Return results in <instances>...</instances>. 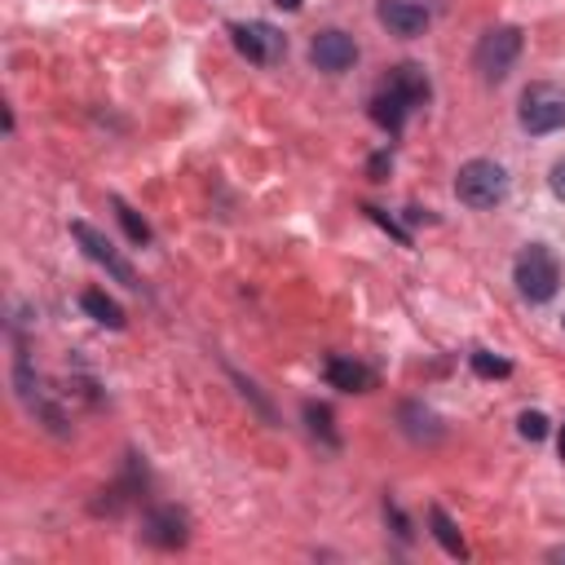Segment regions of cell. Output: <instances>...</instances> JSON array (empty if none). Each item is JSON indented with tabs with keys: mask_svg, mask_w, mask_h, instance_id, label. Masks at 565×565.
<instances>
[{
	"mask_svg": "<svg viewBox=\"0 0 565 565\" xmlns=\"http://www.w3.org/2000/svg\"><path fill=\"white\" fill-rule=\"evenodd\" d=\"M455 195L468 208H495L508 195V172L495 159H468L455 177Z\"/></svg>",
	"mask_w": 565,
	"mask_h": 565,
	"instance_id": "6da1fadb",
	"label": "cell"
},
{
	"mask_svg": "<svg viewBox=\"0 0 565 565\" xmlns=\"http://www.w3.org/2000/svg\"><path fill=\"white\" fill-rule=\"evenodd\" d=\"M517 287H521L526 301H539V305L556 296V287H561V265H556V257H552L543 244H530V248L517 257Z\"/></svg>",
	"mask_w": 565,
	"mask_h": 565,
	"instance_id": "7a4b0ae2",
	"label": "cell"
},
{
	"mask_svg": "<svg viewBox=\"0 0 565 565\" xmlns=\"http://www.w3.org/2000/svg\"><path fill=\"white\" fill-rule=\"evenodd\" d=\"M521 128L526 133H556L565 128V93H556L552 84H534L521 98Z\"/></svg>",
	"mask_w": 565,
	"mask_h": 565,
	"instance_id": "3957f363",
	"label": "cell"
},
{
	"mask_svg": "<svg viewBox=\"0 0 565 565\" xmlns=\"http://www.w3.org/2000/svg\"><path fill=\"white\" fill-rule=\"evenodd\" d=\"M517 54H521V32H517V27H495V32H486L482 45H477V71H482L486 80H504V76L512 71Z\"/></svg>",
	"mask_w": 565,
	"mask_h": 565,
	"instance_id": "277c9868",
	"label": "cell"
},
{
	"mask_svg": "<svg viewBox=\"0 0 565 565\" xmlns=\"http://www.w3.org/2000/svg\"><path fill=\"white\" fill-rule=\"evenodd\" d=\"M235 49H239L248 63H257V67H274V63L287 54V41H283V32L270 27V23H239V27H235Z\"/></svg>",
	"mask_w": 565,
	"mask_h": 565,
	"instance_id": "5b68a950",
	"label": "cell"
},
{
	"mask_svg": "<svg viewBox=\"0 0 565 565\" xmlns=\"http://www.w3.org/2000/svg\"><path fill=\"white\" fill-rule=\"evenodd\" d=\"M71 235H76V244L84 248V257H93L98 265H106V274H115L120 283H128V287H137V274H133V265L111 248V239L106 235H98L89 222H71Z\"/></svg>",
	"mask_w": 565,
	"mask_h": 565,
	"instance_id": "8992f818",
	"label": "cell"
},
{
	"mask_svg": "<svg viewBox=\"0 0 565 565\" xmlns=\"http://www.w3.org/2000/svg\"><path fill=\"white\" fill-rule=\"evenodd\" d=\"M309 63L318 71H327V76H340V71H349L358 63V45H353V36H344L336 27L331 32H318L314 45H309Z\"/></svg>",
	"mask_w": 565,
	"mask_h": 565,
	"instance_id": "52a82bcc",
	"label": "cell"
},
{
	"mask_svg": "<svg viewBox=\"0 0 565 565\" xmlns=\"http://www.w3.org/2000/svg\"><path fill=\"white\" fill-rule=\"evenodd\" d=\"M375 19L389 27V36H403V41H416L429 27V14L420 5H411V0H381V5H375Z\"/></svg>",
	"mask_w": 565,
	"mask_h": 565,
	"instance_id": "ba28073f",
	"label": "cell"
},
{
	"mask_svg": "<svg viewBox=\"0 0 565 565\" xmlns=\"http://www.w3.org/2000/svg\"><path fill=\"white\" fill-rule=\"evenodd\" d=\"M416 111V98L411 93H403L394 80L371 98V120L381 124V128H389V133H403V124H407V115Z\"/></svg>",
	"mask_w": 565,
	"mask_h": 565,
	"instance_id": "9c48e42d",
	"label": "cell"
},
{
	"mask_svg": "<svg viewBox=\"0 0 565 565\" xmlns=\"http://www.w3.org/2000/svg\"><path fill=\"white\" fill-rule=\"evenodd\" d=\"M146 539H150L155 547H181L185 539H191V530H185V512H177V508H155V512L146 517Z\"/></svg>",
	"mask_w": 565,
	"mask_h": 565,
	"instance_id": "30bf717a",
	"label": "cell"
},
{
	"mask_svg": "<svg viewBox=\"0 0 565 565\" xmlns=\"http://www.w3.org/2000/svg\"><path fill=\"white\" fill-rule=\"evenodd\" d=\"M327 385H331V389H344V394H366V389H375V375H371L362 362L331 358V362H327Z\"/></svg>",
	"mask_w": 565,
	"mask_h": 565,
	"instance_id": "8fae6325",
	"label": "cell"
},
{
	"mask_svg": "<svg viewBox=\"0 0 565 565\" xmlns=\"http://www.w3.org/2000/svg\"><path fill=\"white\" fill-rule=\"evenodd\" d=\"M80 305H84V314H89V318H98L102 327H115V331L124 327V309H120L106 292H84V296H80Z\"/></svg>",
	"mask_w": 565,
	"mask_h": 565,
	"instance_id": "7c38bea8",
	"label": "cell"
},
{
	"mask_svg": "<svg viewBox=\"0 0 565 565\" xmlns=\"http://www.w3.org/2000/svg\"><path fill=\"white\" fill-rule=\"evenodd\" d=\"M403 93H411L416 98V106H425L429 102V76H425V67H416V63H403L394 76H389Z\"/></svg>",
	"mask_w": 565,
	"mask_h": 565,
	"instance_id": "4fadbf2b",
	"label": "cell"
},
{
	"mask_svg": "<svg viewBox=\"0 0 565 565\" xmlns=\"http://www.w3.org/2000/svg\"><path fill=\"white\" fill-rule=\"evenodd\" d=\"M429 521H433V534H438V543L451 552V556H464L468 547H464V539H460V530H455V521L442 512V508H433L429 512Z\"/></svg>",
	"mask_w": 565,
	"mask_h": 565,
	"instance_id": "5bb4252c",
	"label": "cell"
},
{
	"mask_svg": "<svg viewBox=\"0 0 565 565\" xmlns=\"http://www.w3.org/2000/svg\"><path fill=\"white\" fill-rule=\"evenodd\" d=\"M115 213H120V222H124V230H128V239H133V244H150V226H146V222L124 204V200H115Z\"/></svg>",
	"mask_w": 565,
	"mask_h": 565,
	"instance_id": "9a60e30c",
	"label": "cell"
},
{
	"mask_svg": "<svg viewBox=\"0 0 565 565\" xmlns=\"http://www.w3.org/2000/svg\"><path fill=\"white\" fill-rule=\"evenodd\" d=\"M473 371L477 375H495V381H504V375H512V362H504V358H495V353H473Z\"/></svg>",
	"mask_w": 565,
	"mask_h": 565,
	"instance_id": "2e32d148",
	"label": "cell"
},
{
	"mask_svg": "<svg viewBox=\"0 0 565 565\" xmlns=\"http://www.w3.org/2000/svg\"><path fill=\"white\" fill-rule=\"evenodd\" d=\"M517 429H521L526 442H543V438H547V416H543V411H526V416L517 420Z\"/></svg>",
	"mask_w": 565,
	"mask_h": 565,
	"instance_id": "e0dca14e",
	"label": "cell"
},
{
	"mask_svg": "<svg viewBox=\"0 0 565 565\" xmlns=\"http://www.w3.org/2000/svg\"><path fill=\"white\" fill-rule=\"evenodd\" d=\"M547 181H552V195L565 204V159H556V163H552V177H547Z\"/></svg>",
	"mask_w": 565,
	"mask_h": 565,
	"instance_id": "ac0fdd59",
	"label": "cell"
},
{
	"mask_svg": "<svg viewBox=\"0 0 565 565\" xmlns=\"http://www.w3.org/2000/svg\"><path fill=\"white\" fill-rule=\"evenodd\" d=\"M385 168H389V155H375V159H371V177H375V181H385Z\"/></svg>",
	"mask_w": 565,
	"mask_h": 565,
	"instance_id": "d6986e66",
	"label": "cell"
},
{
	"mask_svg": "<svg viewBox=\"0 0 565 565\" xmlns=\"http://www.w3.org/2000/svg\"><path fill=\"white\" fill-rule=\"evenodd\" d=\"M274 5H279V10H301L305 0H274Z\"/></svg>",
	"mask_w": 565,
	"mask_h": 565,
	"instance_id": "ffe728a7",
	"label": "cell"
},
{
	"mask_svg": "<svg viewBox=\"0 0 565 565\" xmlns=\"http://www.w3.org/2000/svg\"><path fill=\"white\" fill-rule=\"evenodd\" d=\"M556 451H561V460H565V429H561V438H556Z\"/></svg>",
	"mask_w": 565,
	"mask_h": 565,
	"instance_id": "44dd1931",
	"label": "cell"
},
{
	"mask_svg": "<svg viewBox=\"0 0 565 565\" xmlns=\"http://www.w3.org/2000/svg\"><path fill=\"white\" fill-rule=\"evenodd\" d=\"M561 323H565V318H561Z\"/></svg>",
	"mask_w": 565,
	"mask_h": 565,
	"instance_id": "7402d4cb",
	"label": "cell"
}]
</instances>
